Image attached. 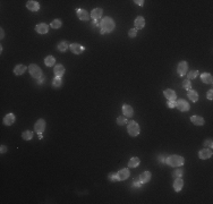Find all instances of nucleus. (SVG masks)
<instances>
[{"mask_svg":"<svg viewBox=\"0 0 213 204\" xmlns=\"http://www.w3.org/2000/svg\"><path fill=\"white\" fill-rule=\"evenodd\" d=\"M4 36H5V32H4V30L1 28V35H0V38H1V39H4Z\"/></svg>","mask_w":213,"mask_h":204,"instance_id":"obj_46","label":"nucleus"},{"mask_svg":"<svg viewBox=\"0 0 213 204\" xmlns=\"http://www.w3.org/2000/svg\"><path fill=\"white\" fill-rule=\"evenodd\" d=\"M35 31L39 34H46L49 31V25L46 24V23H40V24H38L35 26Z\"/></svg>","mask_w":213,"mask_h":204,"instance_id":"obj_13","label":"nucleus"},{"mask_svg":"<svg viewBox=\"0 0 213 204\" xmlns=\"http://www.w3.org/2000/svg\"><path fill=\"white\" fill-rule=\"evenodd\" d=\"M7 150H8V147H7L6 145H1V146H0V152H1V154L6 153Z\"/></svg>","mask_w":213,"mask_h":204,"instance_id":"obj_41","label":"nucleus"},{"mask_svg":"<svg viewBox=\"0 0 213 204\" xmlns=\"http://www.w3.org/2000/svg\"><path fill=\"white\" fill-rule=\"evenodd\" d=\"M55 64H56L55 57H52V56L46 57V59H44V65H46V66H48V67H52V66H55Z\"/></svg>","mask_w":213,"mask_h":204,"instance_id":"obj_27","label":"nucleus"},{"mask_svg":"<svg viewBox=\"0 0 213 204\" xmlns=\"http://www.w3.org/2000/svg\"><path fill=\"white\" fill-rule=\"evenodd\" d=\"M213 91L212 90H210L209 91V92H207V99H209V100H212L213 99Z\"/></svg>","mask_w":213,"mask_h":204,"instance_id":"obj_42","label":"nucleus"},{"mask_svg":"<svg viewBox=\"0 0 213 204\" xmlns=\"http://www.w3.org/2000/svg\"><path fill=\"white\" fill-rule=\"evenodd\" d=\"M43 82H44V77H43V76H42V77H40V78L38 79V84H42Z\"/></svg>","mask_w":213,"mask_h":204,"instance_id":"obj_45","label":"nucleus"},{"mask_svg":"<svg viewBox=\"0 0 213 204\" xmlns=\"http://www.w3.org/2000/svg\"><path fill=\"white\" fill-rule=\"evenodd\" d=\"M145 26V19L143 16H138L135 19V28L136 30H142Z\"/></svg>","mask_w":213,"mask_h":204,"instance_id":"obj_20","label":"nucleus"},{"mask_svg":"<svg viewBox=\"0 0 213 204\" xmlns=\"http://www.w3.org/2000/svg\"><path fill=\"white\" fill-rule=\"evenodd\" d=\"M25 72H26V66H24V65H17L16 67L14 68V74H15L16 76H21V75H23Z\"/></svg>","mask_w":213,"mask_h":204,"instance_id":"obj_24","label":"nucleus"},{"mask_svg":"<svg viewBox=\"0 0 213 204\" xmlns=\"http://www.w3.org/2000/svg\"><path fill=\"white\" fill-rule=\"evenodd\" d=\"M183 172H184L183 168L177 167V169H176L172 172V177H173V178H179V177H181V176H183Z\"/></svg>","mask_w":213,"mask_h":204,"instance_id":"obj_32","label":"nucleus"},{"mask_svg":"<svg viewBox=\"0 0 213 204\" xmlns=\"http://www.w3.org/2000/svg\"><path fill=\"white\" fill-rule=\"evenodd\" d=\"M185 162V159L183 157H180V155H170V157H168L166 159V163L168 166H170V167H175V168H177V167H180V166H183Z\"/></svg>","mask_w":213,"mask_h":204,"instance_id":"obj_2","label":"nucleus"},{"mask_svg":"<svg viewBox=\"0 0 213 204\" xmlns=\"http://www.w3.org/2000/svg\"><path fill=\"white\" fill-rule=\"evenodd\" d=\"M187 70H188V64H187V61L183 60V61L179 62L178 67H177V73H178L179 76H184V75H186Z\"/></svg>","mask_w":213,"mask_h":204,"instance_id":"obj_6","label":"nucleus"},{"mask_svg":"<svg viewBox=\"0 0 213 204\" xmlns=\"http://www.w3.org/2000/svg\"><path fill=\"white\" fill-rule=\"evenodd\" d=\"M69 49L70 51L73 52V53H75V55H81L83 51L85 50V48L81 45L80 43H71L70 47H69Z\"/></svg>","mask_w":213,"mask_h":204,"instance_id":"obj_9","label":"nucleus"},{"mask_svg":"<svg viewBox=\"0 0 213 204\" xmlns=\"http://www.w3.org/2000/svg\"><path fill=\"white\" fill-rule=\"evenodd\" d=\"M50 26H51L52 28H55V30H57V28H60L63 26V22H61L60 19H55V21L51 22Z\"/></svg>","mask_w":213,"mask_h":204,"instance_id":"obj_29","label":"nucleus"},{"mask_svg":"<svg viewBox=\"0 0 213 204\" xmlns=\"http://www.w3.org/2000/svg\"><path fill=\"white\" fill-rule=\"evenodd\" d=\"M122 112H124V116H125V117L130 118V117L134 116V109H133V107L129 106V104H124V106H122Z\"/></svg>","mask_w":213,"mask_h":204,"instance_id":"obj_14","label":"nucleus"},{"mask_svg":"<svg viewBox=\"0 0 213 204\" xmlns=\"http://www.w3.org/2000/svg\"><path fill=\"white\" fill-rule=\"evenodd\" d=\"M22 137H23V140H25V141H29V140L33 137V132H31V130H25L23 134H22Z\"/></svg>","mask_w":213,"mask_h":204,"instance_id":"obj_31","label":"nucleus"},{"mask_svg":"<svg viewBox=\"0 0 213 204\" xmlns=\"http://www.w3.org/2000/svg\"><path fill=\"white\" fill-rule=\"evenodd\" d=\"M116 27L115 21L111 17H103L102 21L100 22V28H101V34L111 33Z\"/></svg>","mask_w":213,"mask_h":204,"instance_id":"obj_1","label":"nucleus"},{"mask_svg":"<svg viewBox=\"0 0 213 204\" xmlns=\"http://www.w3.org/2000/svg\"><path fill=\"white\" fill-rule=\"evenodd\" d=\"M204 146H207V147H211L213 146V142H212V140H207V141H205L204 142Z\"/></svg>","mask_w":213,"mask_h":204,"instance_id":"obj_38","label":"nucleus"},{"mask_svg":"<svg viewBox=\"0 0 213 204\" xmlns=\"http://www.w3.org/2000/svg\"><path fill=\"white\" fill-rule=\"evenodd\" d=\"M29 72L31 74V76L35 79H39L40 77H42L43 75H42V70H41V68L38 66V65H35V64H31L29 67Z\"/></svg>","mask_w":213,"mask_h":204,"instance_id":"obj_4","label":"nucleus"},{"mask_svg":"<svg viewBox=\"0 0 213 204\" xmlns=\"http://www.w3.org/2000/svg\"><path fill=\"white\" fill-rule=\"evenodd\" d=\"M42 134H43V133H39V134H38V136H39V138H40V140L43 138V135H42Z\"/></svg>","mask_w":213,"mask_h":204,"instance_id":"obj_47","label":"nucleus"},{"mask_svg":"<svg viewBox=\"0 0 213 204\" xmlns=\"http://www.w3.org/2000/svg\"><path fill=\"white\" fill-rule=\"evenodd\" d=\"M69 47H70V44H69L67 41H63V42H60V43H58V50L60 51V52H65V51L67 50V49H69Z\"/></svg>","mask_w":213,"mask_h":204,"instance_id":"obj_26","label":"nucleus"},{"mask_svg":"<svg viewBox=\"0 0 213 204\" xmlns=\"http://www.w3.org/2000/svg\"><path fill=\"white\" fill-rule=\"evenodd\" d=\"M26 8L31 11H38L40 9V5L38 1H34V0H29L26 2Z\"/></svg>","mask_w":213,"mask_h":204,"instance_id":"obj_12","label":"nucleus"},{"mask_svg":"<svg viewBox=\"0 0 213 204\" xmlns=\"http://www.w3.org/2000/svg\"><path fill=\"white\" fill-rule=\"evenodd\" d=\"M183 87H184L185 90L189 91L192 90V83H190V79L186 78L183 81Z\"/></svg>","mask_w":213,"mask_h":204,"instance_id":"obj_34","label":"nucleus"},{"mask_svg":"<svg viewBox=\"0 0 213 204\" xmlns=\"http://www.w3.org/2000/svg\"><path fill=\"white\" fill-rule=\"evenodd\" d=\"M127 123H128V120H127V117H125V116H120V117L117 118V124L119 125V126H124Z\"/></svg>","mask_w":213,"mask_h":204,"instance_id":"obj_33","label":"nucleus"},{"mask_svg":"<svg viewBox=\"0 0 213 204\" xmlns=\"http://www.w3.org/2000/svg\"><path fill=\"white\" fill-rule=\"evenodd\" d=\"M139 162H141V160L137 157H134V158H132L128 161V167L129 168H136V167H138Z\"/></svg>","mask_w":213,"mask_h":204,"instance_id":"obj_25","label":"nucleus"},{"mask_svg":"<svg viewBox=\"0 0 213 204\" xmlns=\"http://www.w3.org/2000/svg\"><path fill=\"white\" fill-rule=\"evenodd\" d=\"M52 85H53L55 87H60V86L63 85V79H61V77L56 76L55 78L52 79Z\"/></svg>","mask_w":213,"mask_h":204,"instance_id":"obj_30","label":"nucleus"},{"mask_svg":"<svg viewBox=\"0 0 213 204\" xmlns=\"http://www.w3.org/2000/svg\"><path fill=\"white\" fill-rule=\"evenodd\" d=\"M183 187H184V180L181 179V177L176 178L175 181H173V188H175V191H176V192H180V191L183 189Z\"/></svg>","mask_w":213,"mask_h":204,"instance_id":"obj_15","label":"nucleus"},{"mask_svg":"<svg viewBox=\"0 0 213 204\" xmlns=\"http://www.w3.org/2000/svg\"><path fill=\"white\" fill-rule=\"evenodd\" d=\"M102 14H103L102 8H94L92 13H91V17H92L93 19H95V21H99L102 17Z\"/></svg>","mask_w":213,"mask_h":204,"instance_id":"obj_19","label":"nucleus"},{"mask_svg":"<svg viewBox=\"0 0 213 204\" xmlns=\"http://www.w3.org/2000/svg\"><path fill=\"white\" fill-rule=\"evenodd\" d=\"M176 108L178 109L179 111H183V112H186L190 109L189 103L187 101H185L183 99H180L178 101H176Z\"/></svg>","mask_w":213,"mask_h":204,"instance_id":"obj_5","label":"nucleus"},{"mask_svg":"<svg viewBox=\"0 0 213 204\" xmlns=\"http://www.w3.org/2000/svg\"><path fill=\"white\" fill-rule=\"evenodd\" d=\"M201 79L203 83H205V84H212L213 82V78H212V75L209 73H204L201 75Z\"/></svg>","mask_w":213,"mask_h":204,"instance_id":"obj_23","label":"nucleus"},{"mask_svg":"<svg viewBox=\"0 0 213 204\" xmlns=\"http://www.w3.org/2000/svg\"><path fill=\"white\" fill-rule=\"evenodd\" d=\"M188 99L193 102H197V100H198V94H197V92L194 90L188 91Z\"/></svg>","mask_w":213,"mask_h":204,"instance_id":"obj_28","label":"nucleus"},{"mask_svg":"<svg viewBox=\"0 0 213 204\" xmlns=\"http://www.w3.org/2000/svg\"><path fill=\"white\" fill-rule=\"evenodd\" d=\"M190 120H192V123L196 126H202V125H204V118L201 117V116H192L190 117Z\"/></svg>","mask_w":213,"mask_h":204,"instance_id":"obj_22","label":"nucleus"},{"mask_svg":"<svg viewBox=\"0 0 213 204\" xmlns=\"http://www.w3.org/2000/svg\"><path fill=\"white\" fill-rule=\"evenodd\" d=\"M134 2H135V4H137L138 6H143V5H144V1H143V0H135Z\"/></svg>","mask_w":213,"mask_h":204,"instance_id":"obj_43","label":"nucleus"},{"mask_svg":"<svg viewBox=\"0 0 213 204\" xmlns=\"http://www.w3.org/2000/svg\"><path fill=\"white\" fill-rule=\"evenodd\" d=\"M46 129V120L44 119H39L34 125V130L39 134V133H43Z\"/></svg>","mask_w":213,"mask_h":204,"instance_id":"obj_8","label":"nucleus"},{"mask_svg":"<svg viewBox=\"0 0 213 204\" xmlns=\"http://www.w3.org/2000/svg\"><path fill=\"white\" fill-rule=\"evenodd\" d=\"M136 35H137V30H136V28L129 30V32H128V36H129V38L134 39V38H136Z\"/></svg>","mask_w":213,"mask_h":204,"instance_id":"obj_36","label":"nucleus"},{"mask_svg":"<svg viewBox=\"0 0 213 204\" xmlns=\"http://www.w3.org/2000/svg\"><path fill=\"white\" fill-rule=\"evenodd\" d=\"M167 106L170 109H173V108H176V101H168Z\"/></svg>","mask_w":213,"mask_h":204,"instance_id":"obj_40","label":"nucleus"},{"mask_svg":"<svg viewBox=\"0 0 213 204\" xmlns=\"http://www.w3.org/2000/svg\"><path fill=\"white\" fill-rule=\"evenodd\" d=\"M198 157L202 160H206L212 157V150L211 149H203L198 152Z\"/></svg>","mask_w":213,"mask_h":204,"instance_id":"obj_11","label":"nucleus"},{"mask_svg":"<svg viewBox=\"0 0 213 204\" xmlns=\"http://www.w3.org/2000/svg\"><path fill=\"white\" fill-rule=\"evenodd\" d=\"M133 184H134V186H135V187H141L142 185H143V183L139 180V178H136V179L134 180V183H133Z\"/></svg>","mask_w":213,"mask_h":204,"instance_id":"obj_37","label":"nucleus"},{"mask_svg":"<svg viewBox=\"0 0 213 204\" xmlns=\"http://www.w3.org/2000/svg\"><path fill=\"white\" fill-rule=\"evenodd\" d=\"M15 120H16V117H15V115L14 113H8L5 116V118H4V124L7 125V126H10L15 123Z\"/></svg>","mask_w":213,"mask_h":204,"instance_id":"obj_18","label":"nucleus"},{"mask_svg":"<svg viewBox=\"0 0 213 204\" xmlns=\"http://www.w3.org/2000/svg\"><path fill=\"white\" fill-rule=\"evenodd\" d=\"M76 14H77V17L81 19V21H83V22H86V21H88L90 19V17H91V15L87 13L85 9H77L76 10Z\"/></svg>","mask_w":213,"mask_h":204,"instance_id":"obj_10","label":"nucleus"},{"mask_svg":"<svg viewBox=\"0 0 213 204\" xmlns=\"http://www.w3.org/2000/svg\"><path fill=\"white\" fill-rule=\"evenodd\" d=\"M151 177H152V175H151L150 171H144V172H142L141 175H139V180L142 181L143 184H145V183H147V181L151 180Z\"/></svg>","mask_w":213,"mask_h":204,"instance_id":"obj_21","label":"nucleus"},{"mask_svg":"<svg viewBox=\"0 0 213 204\" xmlns=\"http://www.w3.org/2000/svg\"><path fill=\"white\" fill-rule=\"evenodd\" d=\"M130 172L127 168H124V169H120L117 174H116V177H117V180H126L127 178L129 177Z\"/></svg>","mask_w":213,"mask_h":204,"instance_id":"obj_7","label":"nucleus"},{"mask_svg":"<svg viewBox=\"0 0 213 204\" xmlns=\"http://www.w3.org/2000/svg\"><path fill=\"white\" fill-rule=\"evenodd\" d=\"M163 94H164V96L168 99V101H175V100H176V98H177V95H176V92H175L173 90H170V89L164 90Z\"/></svg>","mask_w":213,"mask_h":204,"instance_id":"obj_16","label":"nucleus"},{"mask_svg":"<svg viewBox=\"0 0 213 204\" xmlns=\"http://www.w3.org/2000/svg\"><path fill=\"white\" fill-rule=\"evenodd\" d=\"M108 179H109V180H111V181H116V180H117L116 174H114V172H112V174H110V175L108 176Z\"/></svg>","mask_w":213,"mask_h":204,"instance_id":"obj_39","label":"nucleus"},{"mask_svg":"<svg viewBox=\"0 0 213 204\" xmlns=\"http://www.w3.org/2000/svg\"><path fill=\"white\" fill-rule=\"evenodd\" d=\"M127 132L128 134L133 137L137 136L139 134V125L136 123V121H129L128 123V126H127Z\"/></svg>","mask_w":213,"mask_h":204,"instance_id":"obj_3","label":"nucleus"},{"mask_svg":"<svg viewBox=\"0 0 213 204\" xmlns=\"http://www.w3.org/2000/svg\"><path fill=\"white\" fill-rule=\"evenodd\" d=\"M198 70H190L188 73V79H194L198 76Z\"/></svg>","mask_w":213,"mask_h":204,"instance_id":"obj_35","label":"nucleus"},{"mask_svg":"<svg viewBox=\"0 0 213 204\" xmlns=\"http://www.w3.org/2000/svg\"><path fill=\"white\" fill-rule=\"evenodd\" d=\"M166 157H163V155H160V157H159V161H160V162H163V163H166Z\"/></svg>","mask_w":213,"mask_h":204,"instance_id":"obj_44","label":"nucleus"},{"mask_svg":"<svg viewBox=\"0 0 213 204\" xmlns=\"http://www.w3.org/2000/svg\"><path fill=\"white\" fill-rule=\"evenodd\" d=\"M65 67H63V65L60 64V65H56L55 67H53V73H55V75L56 76H58V77H63V75L65 74Z\"/></svg>","mask_w":213,"mask_h":204,"instance_id":"obj_17","label":"nucleus"}]
</instances>
